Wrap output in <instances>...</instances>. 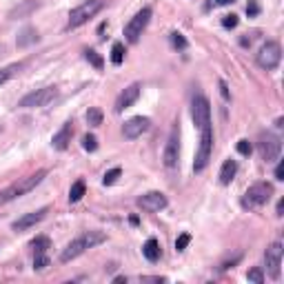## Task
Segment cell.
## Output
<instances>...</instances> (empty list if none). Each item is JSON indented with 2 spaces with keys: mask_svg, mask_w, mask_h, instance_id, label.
Instances as JSON below:
<instances>
[{
  "mask_svg": "<svg viewBox=\"0 0 284 284\" xmlns=\"http://www.w3.org/2000/svg\"><path fill=\"white\" fill-rule=\"evenodd\" d=\"M102 242H107V233H102V231H84L82 236H78L76 240H71V242L63 249V253H60V262H71V260H76L78 255H82L87 249H94V247H98V244H102Z\"/></svg>",
  "mask_w": 284,
  "mask_h": 284,
  "instance_id": "obj_1",
  "label": "cell"
},
{
  "mask_svg": "<svg viewBox=\"0 0 284 284\" xmlns=\"http://www.w3.org/2000/svg\"><path fill=\"white\" fill-rule=\"evenodd\" d=\"M45 175H47V171H45V169H40V171H36V174L27 175V178H20L18 182L11 184V187L2 189V191H0V205H7V202L16 200V198H20V195H25V193H29V191H33L38 184L45 180Z\"/></svg>",
  "mask_w": 284,
  "mask_h": 284,
  "instance_id": "obj_2",
  "label": "cell"
},
{
  "mask_svg": "<svg viewBox=\"0 0 284 284\" xmlns=\"http://www.w3.org/2000/svg\"><path fill=\"white\" fill-rule=\"evenodd\" d=\"M211 151H213V129H211V125H205L200 126V144H198V153H195L193 160L195 174H202L206 169L211 160Z\"/></svg>",
  "mask_w": 284,
  "mask_h": 284,
  "instance_id": "obj_3",
  "label": "cell"
},
{
  "mask_svg": "<svg viewBox=\"0 0 284 284\" xmlns=\"http://www.w3.org/2000/svg\"><path fill=\"white\" fill-rule=\"evenodd\" d=\"M271 195H273V187L268 182H255L251 184L242 195V206L244 209H260L262 205H267L271 200Z\"/></svg>",
  "mask_w": 284,
  "mask_h": 284,
  "instance_id": "obj_4",
  "label": "cell"
},
{
  "mask_svg": "<svg viewBox=\"0 0 284 284\" xmlns=\"http://www.w3.org/2000/svg\"><path fill=\"white\" fill-rule=\"evenodd\" d=\"M258 151L264 162H275V160H280V153H282V140L271 131H262L258 138Z\"/></svg>",
  "mask_w": 284,
  "mask_h": 284,
  "instance_id": "obj_5",
  "label": "cell"
},
{
  "mask_svg": "<svg viewBox=\"0 0 284 284\" xmlns=\"http://www.w3.org/2000/svg\"><path fill=\"white\" fill-rule=\"evenodd\" d=\"M100 9H102V0H87V2H82L80 7L69 11L67 29H76V27L84 25V22L89 20V18H94Z\"/></svg>",
  "mask_w": 284,
  "mask_h": 284,
  "instance_id": "obj_6",
  "label": "cell"
},
{
  "mask_svg": "<svg viewBox=\"0 0 284 284\" xmlns=\"http://www.w3.org/2000/svg\"><path fill=\"white\" fill-rule=\"evenodd\" d=\"M151 14H153L151 7H142L136 16L126 22V27H125V38H126V40H129V42H138V40H140L142 32L147 29L149 20H151Z\"/></svg>",
  "mask_w": 284,
  "mask_h": 284,
  "instance_id": "obj_7",
  "label": "cell"
},
{
  "mask_svg": "<svg viewBox=\"0 0 284 284\" xmlns=\"http://www.w3.org/2000/svg\"><path fill=\"white\" fill-rule=\"evenodd\" d=\"M258 64L262 69H267V71H273V69H278L280 60H282V47H280V42L275 40H268L262 45V49L258 51Z\"/></svg>",
  "mask_w": 284,
  "mask_h": 284,
  "instance_id": "obj_8",
  "label": "cell"
},
{
  "mask_svg": "<svg viewBox=\"0 0 284 284\" xmlns=\"http://www.w3.org/2000/svg\"><path fill=\"white\" fill-rule=\"evenodd\" d=\"M178 160H180V125L175 122V125L171 126L167 144H164L162 162L167 169H174V167H178Z\"/></svg>",
  "mask_w": 284,
  "mask_h": 284,
  "instance_id": "obj_9",
  "label": "cell"
},
{
  "mask_svg": "<svg viewBox=\"0 0 284 284\" xmlns=\"http://www.w3.org/2000/svg\"><path fill=\"white\" fill-rule=\"evenodd\" d=\"M56 98H58V89H56V87H42V89H36V91H32V94H27L20 100V107H25V109H36V107L49 105V102L56 100Z\"/></svg>",
  "mask_w": 284,
  "mask_h": 284,
  "instance_id": "obj_10",
  "label": "cell"
},
{
  "mask_svg": "<svg viewBox=\"0 0 284 284\" xmlns=\"http://www.w3.org/2000/svg\"><path fill=\"white\" fill-rule=\"evenodd\" d=\"M191 118H193L198 129L205 125H211V105L205 95L200 94L193 95V100H191Z\"/></svg>",
  "mask_w": 284,
  "mask_h": 284,
  "instance_id": "obj_11",
  "label": "cell"
},
{
  "mask_svg": "<svg viewBox=\"0 0 284 284\" xmlns=\"http://www.w3.org/2000/svg\"><path fill=\"white\" fill-rule=\"evenodd\" d=\"M282 242H273V244H268L267 251H264V262H267V271L268 275L273 280L280 278V267H282Z\"/></svg>",
  "mask_w": 284,
  "mask_h": 284,
  "instance_id": "obj_12",
  "label": "cell"
},
{
  "mask_svg": "<svg viewBox=\"0 0 284 284\" xmlns=\"http://www.w3.org/2000/svg\"><path fill=\"white\" fill-rule=\"evenodd\" d=\"M136 205L140 206L142 211H149V213H156V211H162L167 209L169 200H167V195L162 193V191H149V193L140 195L136 200Z\"/></svg>",
  "mask_w": 284,
  "mask_h": 284,
  "instance_id": "obj_13",
  "label": "cell"
},
{
  "mask_svg": "<svg viewBox=\"0 0 284 284\" xmlns=\"http://www.w3.org/2000/svg\"><path fill=\"white\" fill-rule=\"evenodd\" d=\"M149 126H151V120H149V118L136 116V118L125 122V126H122V136H125L126 140H136V138H140L142 133L149 131Z\"/></svg>",
  "mask_w": 284,
  "mask_h": 284,
  "instance_id": "obj_14",
  "label": "cell"
},
{
  "mask_svg": "<svg viewBox=\"0 0 284 284\" xmlns=\"http://www.w3.org/2000/svg\"><path fill=\"white\" fill-rule=\"evenodd\" d=\"M140 82H133V84H129L125 91H122L120 95H118V100H116V111L118 113H122L125 109H129V107L133 105V102L138 100V95H140Z\"/></svg>",
  "mask_w": 284,
  "mask_h": 284,
  "instance_id": "obj_15",
  "label": "cell"
},
{
  "mask_svg": "<svg viewBox=\"0 0 284 284\" xmlns=\"http://www.w3.org/2000/svg\"><path fill=\"white\" fill-rule=\"evenodd\" d=\"M45 216H47V206H42V209L33 211V213H25L22 218H18L16 222H14V231H25V229H32V226H36L40 220H45Z\"/></svg>",
  "mask_w": 284,
  "mask_h": 284,
  "instance_id": "obj_16",
  "label": "cell"
},
{
  "mask_svg": "<svg viewBox=\"0 0 284 284\" xmlns=\"http://www.w3.org/2000/svg\"><path fill=\"white\" fill-rule=\"evenodd\" d=\"M71 136H74V122L69 120V122H64V125L60 126V131H58V133H53V138H51L53 149H58V151H64V149L69 147V142H71Z\"/></svg>",
  "mask_w": 284,
  "mask_h": 284,
  "instance_id": "obj_17",
  "label": "cell"
},
{
  "mask_svg": "<svg viewBox=\"0 0 284 284\" xmlns=\"http://www.w3.org/2000/svg\"><path fill=\"white\" fill-rule=\"evenodd\" d=\"M142 255L149 260V262H158L160 260V242L156 237H149L144 247H142Z\"/></svg>",
  "mask_w": 284,
  "mask_h": 284,
  "instance_id": "obj_18",
  "label": "cell"
},
{
  "mask_svg": "<svg viewBox=\"0 0 284 284\" xmlns=\"http://www.w3.org/2000/svg\"><path fill=\"white\" fill-rule=\"evenodd\" d=\"M237 174V162L236 160H224V164H222L220 169V182L222 184H231V180L236 178Z\"/></svg>",
  "mask_w": 284,
  "mask_h": 284,
  "instance_id": "obj_19",
  "label": "cell"
},
{
  "mask_svg": "<svg viewBox=\"0 0 284 284\" xmlns=\"http://www.w3.org/2000/svg\"><path fill=\"white\" fill-rule=\"evenodd\" d=\"M84 191H87V187H84L82 180H76L74 184H71V189H69V202H80L82 200Z\"/></svg>",
  "mask_w": 284,
  "mask_h": 284,
  "instance_id": "obj_20",
  "label": "cell"
},
{
  "mask_svg": "<svg viewBox=\"0 0 284 284\" xmlns=\"http://www.w3.org/2000/svg\"><path fill=\"white\" fill-rule=\"evenodd\" d=\"M122 60H125V45L122 42H113V47H111V63L116 64H122Z\"/></svg>",
  "mask_w": 284,
  "mask_h": 284,
  "instance_id": "obj_21",
  "label": "cell"
},
{
  "mask_svg": "<svg viewBox=\"0 0 284 284\" xmlns=\"http://www.w3.org/2000/svg\"><path fill=\"white\" fill-rule=\"evenodd\" d=\"M32 247L36 249V253H47V249L51 247V240L47 236H38L36 240H32Z\"/></svg>",
  "mask_w": 284,
  "mask_h": 284,
  "instance_id": "obj_22",
  "label": "cell"
},
{
  "mask_svg": "<svg viewBox=\"0 0 284 284\" xmlns=\"http://www.w3.org/2000/svg\"><path fill=\"white\" fill-rule=\"evenodd\" d=\"M36 40H38V32H36V29H32V27H27L25 32H22V36L18 38V45H20V47H25V45L36 42Z\"/></svg>",
  "mask_w": 284,
  "mask_h": 284,
  "instance_id": "obj_23",
  "label": "cell"
},
{
  "mask_svg": "<svg viewBox=\"0 0 284 284\" xmlns=\"http://www.w3.org/2000/svg\"><path fill=\"white\" fill-rule=\"evenodd\" d=\"M87 122H89V126H100L102 125V111L91 107V109L87 111Z\"/></svg>",
  "mask_w": 284,
  "mask_h": 284,
  "instance_id": "obj_24",
  "label": "cell"
},
{
  "mask_svg": "<svg viewBox=\"0 0 284 284\" xmlns=\"http://www.w3.org/2000/svg\"><path fill=\"white\" fill-rule=\"evenodd\" d=\"M82 149H84V151H89V153L98 151V140H95V136L87 133V136L82 138Z\"/></svg>",
  "mask_w": 284,
  "mask_h": 284,
  "instance_id": "obj_25",
  "label": "cell"
},
{
  "mask_svg": "<svg viewBox=\"0 0 284 284\" xmlns=\"http://www.w3.org/2000/svg\"><path fill=\"white\" fill-rule=\"evenodd\" d=\"M84 58L89 60V63L94 64L95 69H102V64H105V60H102L100 56H98V53L94 51V49H87V51H84Z\"/></svg>",
  "mask_w": 284,
  "mask_h": 284,
  "instance_id": "obj_26",
  "label": "cell"
},
{
  "mask_svg": "<svg viewBox=\"0 0 284 284\" xmlns=\"http://www.w3.org/2000/svg\"><path fill=\"white\" fill-rule=\"evenodd\" d=\"M247 280L249 282H255V284H264V273L260 267H253L251 271L247 273Z\"/></svg>",
  "mask_w": 284,
  "mask_h": 284,
  "instance_id": "obj_27",
  "label": "cell"
},
{
  "mask_svg": "<svg viewBox=\"0 0 284 284\" xmlns=\"http://www.w3.org/2000/svg\"><path fill=\"white\" fill-rule=\"evenodd\" d=\"M120 174H122V171H120L118 167H116V169H111V171H107L105 178H102V184H105V187H111V184H113L118 178H120Z\"/></svg>",
  "mask_w": 284,
  "mask_h": 284,
  "instance_id": "obj_28",
  "label": "cell"
},
{
  "mask_svg": "<svg viewBox=\"0 0 284 284\" xmlns=\"http://www.w3.org/2000/svg\"><path fill=\"white\" fill-rule=\"evenodd\" d=\"M49 267V258L47 253H36V258H33V268L36 271H42V268Z\"/></svg>",
  "mask_w": 284,
  "mask_h": 284,
  "instance_id": "obj_29",
  "label": "cell"
},
{
  "mask_svg": "<svg viewBox=\"0 0 284 284\" xmlns=\"http://www.w3.org/2000/svg\"><path fill=\"white\" fill-rule=\"evenodd\" d=\"M171 45H174L175 49H187V38H184L182 33L174 32L171 33Z\"/></svg>",
  "mask_w": 284,
  "mask_h": 284,
  "instance_id": "obj_30",
  "label": "cell"
},
{
  "mask_svg": "<svg viewBox=\"0 0 284 284\" xmlns=\"http://www.w3.org/2000/svg\"><path fill=\"white\" fill-rule=\"evenodd\" d=\"M189 242H191V236L189 233H182V236L175 240V251H184V249L189 247Z\"/></svg>",
  "mask_w": 284,
  "mask_h": 284,
  "instance_id": "obj_31",
  "label": "cell"
},
{
  "mask_svg": "<svg viewBox=\"0 0 284 284\" xmlns=\"http://www.w3.org/2000/svg\"><path fill=\"white\" fill-rule=\"evenodd\" d=\"M222 27H224V29H233V27H237V16L236 14H226V16H222Z\"/></svg>",
  "mask_w": 284,
  "mask_h": 284,
  "instance_id": "obj_32",
  "label": "cell"
},
{
  "mask_svg": "<svg viewBox=\"0 0 284 284\" xmlns=\"http://www.w3.org/2000/svg\"><path fill=\"white\" fill-rule=\"evenodd\" d=\"M251 151H253V147H251V142L249 140L237 142V153H240V156H251Z\"/></svg>",
  "mask_w": 284,
  "mask_h": 284,
  "instance_id": "obj_33",
  "label": "cell"
},
{
  "mask_svg": "<svg viewBox=\"0 0 284 284\" xmlns=\"http://www.w3.org/2000/svg\"><path fill=\"white\" fill-rule=\"evenodd\" d=\"M11 71H14V69H5V71H0V84H5L7 80L11 78Z\"/></svg>",
  "mask_w": 284,
  "mask_h": 284,
  "instance_id": "obj_34",
  "label": "cell"
},
{
  "mask_svg": "<svg viewBox=\"0 0 284 284\" xmlns=\"http://www.w3.org/2000/svg\"><path fill=\"white\" fill-rule=\"evenodd\" d=\"M258 11H260V7L255 5V2H249V5H247V14H249V16H255Z\"/></svg>",
  "mask_w": 284,
  "mask_h": 284,
  "instance_id": "obj_35",
  "label": "cell"
},
{
  "mask_svg": "<svg viewBox=\"0 0 284 284\" xmlns=\"http://www.w3.org/2000/svg\"><path fill=\"white\" fill-rule=\"evenodd\" d=\"M275 180H284V167H282V162L275 167Z\"/></svg>",
  "mask_w": 284,
  "mask_h": 284,
  "instance_id": "obj_36",
  "label": "cell"
},
{
  "mask_svg": "<svg viewBox=\"0 0 284 284\" xmlns=\"http://www.w3.org/2000/svg\"><path fill=\"white\" fill-rule=\"evenodd\" d=\"M220 94H222V98H224V100H229V89H226L224 82H220Z\"/></svg>",
  "mask_w": 284,
  "mask_h": 284,
  "instance_id": "obj_37",
  "label": "cell"
},
{
  "mask_svg": "<svg viewBox=\"0 0 284 284\" xmlns=\"http://www.w3.org/2000/svg\"><path fill=\"white\" fill-rule=\"evenodd\" d=\"M216 5H231V2H236V0H213Z\"/></svg>",
  "mask_w": 284,
  "mask_h": 284,
  "instance_id": "obj_38",
  "label": "cell"
},
{
  "mask_svg": "<svg viewBox=\"0 0 284 284\" xmlns=\"http://www.w3.org/2000/svg\"><path fill=\"white\" fill-rule=\"evenodd\" d=\"M282 209H284V202L280 200V202H278V216H282Z\"/></svg>",
  "mask_w": 284,
  "mask_h": 284,
  "instance_id": "obj_39",
  "label": "cell"
}]
</instances>
